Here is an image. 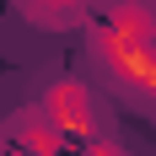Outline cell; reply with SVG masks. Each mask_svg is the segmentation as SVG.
<instances>
[{
    "mask_svg": "<svg viewBox=\"0 0 156 156\" xmlns=\"http://www.w3.org/2000/svg\"><path fill=\"white\" fill-rule=\"evenodd\" d=\"M32 11V22H76V5L81 0H22Z\"/></svg>",
    "mask_w": 156,
    "mask_h": 156,
    "instance_id": "cell-2",
    "label": "cell"
},
{
    "mask_svg": "<svg viewBox=\"0 0 156 156\" xmlns=\"http://www.w3.org/2000/svg\"><path fill=\"white\" fill-rule=\"evenodd\" d=\"M70 119V124H92V108H86V92H81V86H70V81H65V86H54V92H48V119Z\"/></svg>",
    "mask_w": 156,
    "mask_h": 156,
    "instance_id": "cell-1",
    "label": "cell"
}]
</instances>
